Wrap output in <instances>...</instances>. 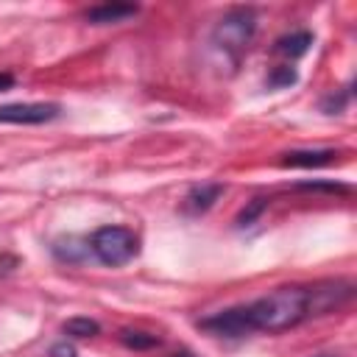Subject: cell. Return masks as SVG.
Listing matches in <instances>:
<instances>
[{"mask_svg":"<svg viewBox=\"0 0 357 357\" xmlns=\"http://www.w3.org/2000/svg\"><path fill=\"white\" fill-rule=\"evenodd\" d=\"M223 184L220 181H201V184H195V187H190V192L184 195V212H190V215H201V212H206L220 195H223Z\"/></svg>","mask_w":357,"mask_h":357,"instance_id":"obj_6","label":"cell"},{"mask_svg":"<svg viewBox=\"0 0 357 357\" xmlns=\"http://www.w3.org/2000/svg\"><path fill=\"white\" fill-rule=\"evenodd\" d=\"M11 86H14V75L11 73H0V92L11 89Z\"/></svg>","mask_w":357,"mask_h":357,"instance_id":"obj_16","label":"cell"},{"mask_svg":"<svg viewBox=\"0 0 357 357\" xmlns=\"http://www.w3.org/2000/svg\"><path fill=\"white\" fill-rule=\"evenodd\" d=\"M254 33H257V11L240 6V8H231L229 14H223L218 20V25L212 28V47L218 53H223V59L229 56L237 64L240 56L248 50Z\"/></svg>","mask_w":357,"mask_h":357,"instance_id":"obj_2","label":"cell"},{"mask_svg":"<svg viewBox=\"0 0 357 357\" xmlns=\"http://www.w3.org/2000/svg\"><path fill=\"white\" fill-rule=\"evenodd\" d=\"M120 340H123V346L137 349V351H145V349L159 346V337H156V335L139 332V329H123V332H120Z\"/></svg>","mask_w":357,"mask_h":357,"instance_id":"obj_10","label":"cell"},{"mask_svg":"<svg viewBox=\"0 0 357 357\" xmlns=\"http://www.w3.org/2000/svg\"><path fill=\"white\" fill-rule=\"evenodd\" d=\"M312 45V33L310 31H293V33H284L273 42V53L276 56H284V59H301Z\"/></svg>","mask_w":357,"mask_h":357,"instance_id":"obj_7","label":"cell"},{"mask_svg":"<svg viewBox=\"0 0 357 357\" xmlns=\"http://www.w3.org/2000/svg\"><path fill=\"white\" fill-rule=\"evenodd\" d=\"M100 332V324L92 321V318H84V315H75L64 324V335L67 337H95Z\"/></svg>","mask_w":357,"mask_h":357,"instance_id":"obj_9","label":"cell"},{"mask_svg":"<svg viewBox=\"0 0 357 357\" xmlns=\"http://www.w3.org/2000/svg\"><path fill=\"white\" fill-rule=\"evenodd\" d=\"M262 209H265V198H257V201H254L248 209H243V212H240V218H237V226H245V223H251V220H254V218H257Z\"/></svg>","mask_w":357,"mask_h":357,"instance_id":"obj_14","label":"cell"},{"mask_svg":"<svg viewBox=\"0 0 357 357\" xmlns=\"http://www.w3.org/2000/svg\"><path fill=\"white\" fill-rule=\"evenodd\" d=\"M139 6L134 3H100L84 11V20L92 25H114V22H126L128 17H137Z\"/></svg>","mask_w":357,"mask_h":357,"instance_id":"obj_5","label":"cell"},{"mask_svg":"<svg viewBox=\"0 0 357 357\" xmlns=\"http://www.w3.org/2000/svg\"><path fill=\"white\" fill-rule=\"evenodd\" d=\"M349 103V89H340V92H329L324 100H321V112L326 114H340Z\"/></svg>","mask_w":357,"mask_h":357,"instance_id":"obj_11","label":"cell"},{"mask_svg":"<svg viewBox=\"0 0 357 357\" xmlns=\"http://www.w3.org/2000/svg\"><path fill=\"white\" fill-rule=\"evenodd\" d=\"M240 312V321H243V329L245 335H254V332H284V329H293L298 326L301 321L312 318L315 310H312V290L310 284L301 287V284H293V287H276L248 304H240L237 307Z\"/></svg>","mask_w":357,"mask_h":357,"instance_id":"obj_1","label":"cell"},{"mask_svg":"<svg viewBox=\"0 0 357 357\" xmlns=\"http://www.w3.org/2000/svg\"><path fill=\"white\" fill-rule=\"evenodd\" d=\"M337 153L329 148H318V151H290L282 156L284 167H324L335 159Z\"/></svg>","mask_w":357,"mask_h":357,"instance_id":"obj_8","label":"cell"},{"mask_svg":"<svg viewBox=\"0 0 357 357\" xmlns=\"http://www.w3.org/2000/svg\"><path fill=\"white\" fill-rule=\"evenodd\" d=\"M47 357H78V354H75V346H73V343L59 340V343H53V346H50Z\"/></svg>","mask_w":357,"mask_h":357,"instance_id":"obj_15","label":"cell"},{"mask_svg":"<svg viewBox=\"0 0 357 357\" xmlns=\"http://www.w3.org/2000/svg\"><path fill=\"white\" fill-rule=\"evenodd\" d=\"M312 357H343V354H332V351H326V354H312Z\"/></svg>","mask_w":357,"mask_h":357,"instance_id":"obj_17","label":"cell"},{"mask_svg":"<svg viewBox=\"0 0 357 357\" xmlns=\"http://www.w3.org/2000/svg\"><path fill=\"white\" fill-rule=\"evenodd\" d=\"M86 245L89 254L109 268H120L139 254V237L126 226H100L92 231Z\"/></svg>","mask_w":357,"mask_h":357,"instance_id":"obj_3","label":"cell"},{"mask_svg":"<svg viewBox=\"0 0 357 357\" xmlns=\"http://www.w3.org/2000/svg\"><path fill=\"white\" fill-rule=\"evenodd\" d=\"M290 84H296V70H293V67H287V64H282V67H273V73L268 75V86H271V89H279V86H290Z\"/></svg>","mask_w":357,"mask_h":357,"instance_id":"obj_12","label":"cell"},{"mask_svg":"<svg viewBox=\"0 0 357 357\" xmlns=\"http://www.w3.org/2000/svg\"><path fill=\"white\" fill-rule=\"evenodd\" d=\"M301 190H329V192H349L346 184H337V181H304L298 184Z\"/></svg>","mask_w":357,"mask_h":357,"instance_id":"obj_13","label":"cell"},{"mask_svg":"<svg viewBox=\"0 0 357 357\" xmlns=\"http://www.w3.org/2000/svg\"><path fill=\"white\" fill-rule=\"evenodd\" d=\"M61 114V106L53 100L42 103H3L0 106V123L8 126H42Z\"/></svg>","mask_w":357,"mask_h":357,"instance_id":"obj_4","label":"cell"}]
</instances>
